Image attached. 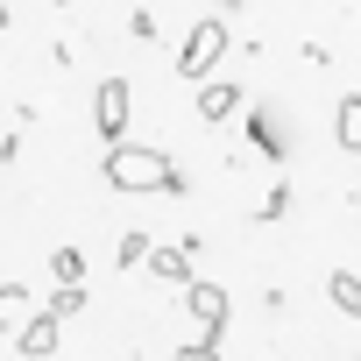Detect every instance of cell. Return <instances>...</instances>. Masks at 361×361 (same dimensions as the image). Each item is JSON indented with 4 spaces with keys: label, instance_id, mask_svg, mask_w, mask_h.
<instances>
[{
    "label": "cell",
    "instance_id": "7c38bea8",
    "mask_svg": "<svg viewBox=\"0 0 361 361\" xmlns=\"http://www.w3.org/2000/svg\"><path fill=\"white\" fill-rule=\"evenodd\" d=\"M43 312H57V319H85V312H92V298H85V283H57V298H50Z\"/></svg>",
    "mask_w": 361,
    "mask_h": 361
},
{
    "label": "cell",
    "instance_id": "52a82bcc",
    "mask_svg": "<svg viewBox=\"0 0 361 361\" xmlns=\"http://www.w3.org/2000/svg\"><path fill=\"white\" fill-rule=\"evenodd\" d=\"M149 276L170 283V290H185L199 269H192V248H149Z\"/></svg>",
    "mask_w": 361,
    "mask_h": 361
},
{
    "label": "cell",
    "instance_id": "277c9868",
    "mask_svg": "<svg viewBox=\"0 0 361 361\" xmlns=\"http://www.w3.org/2000/svg\"><path fill=\"white\" fill-rule=\"evenodd\" d=\"M185 312H192V326H206V333H227V319H234V298H227L220 283L192 276V283H185Z\"/></svg>",
    "mask_w": 361,
    "mask_h": 361
},
{
    "label": "cell",
    "instance_id": "9c48e42d",
    "mask_svg": "<svg viewBox=\"0 0 361 361\" xmlns=\"http://www.w3.org/2000/svg\"><path fill=\"white\" fill-rule=\"evenodd\" d=\"M248 142H255V149H262V156H269V163H283V156H290V149H283V128H276V121H269V114H262V106H255V114H248Z\"/></svg>",
    "mask_w": 361,
    "mask_h": 361
},
{
    "label": "cell",
    "instance_id": "9a60e30c",
    "mask_svg": "<svg viewBox=\"0 0 361 361\" xmlns=\"http://www.w3.org/2000/svg\"><path fill=\"white\" fill-rule=\"evenodd\" d=\"M149 262V241L142 234H121V269H142Z\"/></svg>",
    "mask_w": 361,
    "mask_h": 361
},
{
    "label": "cell",
    "instance_id": "6da1fadb",
    "mask_svg": "<svg viewBox=\"0 0 361 361\" xmlns=\"http://www.w3.org/2000/svg\"><path fill=\"white\" fill-rule=\"evenodd\" d=\"M170 170H177V163H170L163 149H142V142H128V135L106 142V156H99V177H106L114 192H163Z\"/></svg>",
    "mask_w": 361,
    "mask_h": 361
},
{
    "label": "cell",
    "instance_id": "5b68a950",
    "mask_svg": "<svg viewBox=\"0 0 361 361\" xmlns=\"http://www.w3.org/2000/svg\"><path fill=\"white\" fill-rule=\"evenodd\" d=\"M57 326H64L57 312H29V319L15 326V354H22V361H50V354H57Z\"/></svg>",
    "mask_w": 361,
    "mask_h": 361
},
{
    "label": "cell",
    "instance_id": "8fae6325",
    "mask_svg": "<svg viewBox=\"0 0 361 361\" xmlns=\"http://www.w3.org/2000/svg\"><path fill=\"white\" fill-rule=\"evenodd\" d=\"M36 312V298H29V283H0V333H15L22 319Z\"/></svg>",
    "mask_w": 361,
    "mask_h": 361
},
{
    "label": "cell",
    "instance_id": "30bf717a",
    "mask_svg": "<svg viewBox=\"0 0 361 361\" xmlns=\"http://www.w3.org/2000/svg\"><path fill=\"white\" fill-rule=\"evenodd\" d=\"M326 298H333V312L361 319V276H354V269H333V276H326Z\"/></svg>",
    "mask_w": 361,
    "mask_h": 361
},
{
    "label": "cell",
    "instance_id": "7a4b0ae2",
    "mask_svg": "<svg viewBox=\"0 0 361 361\" xmlns=\"http://www.w3.org/2000/svg\"><path fill=\"white\" fill-rule=\"evenodd\" d=\"M220 57H227V22H213V15H206V22H192V29H185V43H177V71H185L192 85H199V78H213V64H220Z\"/></svg>",
    "mask_w": 361,
    "mask_h": 361
},
{
    "label": "cell",
    "instance_id": "2e32d148",
    "mask_svg": "<svg viewBox=\"0 0 361 361\" xmlns=\"http://www.w3.org/2000/svg\"><path fill=\"white\" fill-rule=\"evenodd\" d=\"M128 36H135V43H156V15L135 8V15H128Z\"/></svg>",
    "mask_w": 361,
    "mask_h": 361
},
{
    "label": "cell",
    "instance_id": "ba28073f",
    "mask_svg": "<svg viewBox=\"0 0 361 361\" xmlns=\"http://www.w3.org/2000/svg\"><path fill=\"white\" fill-rule=\"evenodd\" d=\"M333 142H340L347 156H361V92L340 99V114H333Z\"/></svg>",
    "mask_w": 361,
    "mask_h": 361
},
{
    "label": "cell",
    "instance_id": "e0dca14e",
    "mask_svg": "<svg viewBox=\"0 0 361 361\" xmlns=\"http://www.w3.org/2000/svg\"><path fill=\"white\" fill-rule=\"evenodd\" d=\"M283 213H290V185H276V192L262 199V220H283Z\"/></svg>",
    "mask_w": 361,
    "mask_h": 361
},
{
    "label": "cell",
    "instance_id": "d6986e66",
    "mask_svg": "<svg viewBox=\"0 0 361 361\" xmlns=\"http://www.w3.org/2000/svg\"><path fill=\"white\" fill-rule=\"evenodd\" d=\"M50 8H71V0H50Z\"/></svg>",
    "mask_w": 361,
    "mask_h": 361
},
{
    "label": "cell",
    "instance_id": "ac0fdd59",
    "mask_svg": "<svg viewBox=\"0 0 361 361\" xmlns=\"http://www.w3.org/2000/svg\"><path fill=\"white\" fill-rule=\"evenodd\" d=\"M8 22H15V15H8V0H0V29H8Z\"/></svg>",
    "mask_w": 361,
    "mask_h": 361
},
{
    "label": "cell",
    "instance_id": "4fadbf2b",
    "mask_svg": "<svg viewBox=\"0 0 361 361\" xmlns=\"http://www.w3.org/2000/svg\"><path fill=\"white\" fill-rule=\"evenodd\" d=\"M50 276H57V283H85V255H78V248H57V255H50Z\"/></svg>",
    "mask_w": 361,
    "mask_h": 361
},
{
    "label": "cell",
    "instance_id": "8992f818",
    "mask_svg": "<svg viewBox=\"0 0 361 361\" xmlns=\"http://www.w3.org/2000/svg\"><path fill=\"white\" fill-rule=\"evenodd\" d=\"M241 99H248L241 85H227V78H199V99H192V106H199V121H234Z\"/></svg>",
    "mask_w": 361,
    "mask_h": 361
},
{
    "label": "cell",
    "instance_id": "5bb4252c",
    "mask_svg": "<svg viewBox=\"0 0 361 361\" xmlns=\"http://www.w3.org/2000/svg\"><path fill=\"white\" fill-rule=\"evenodd\" d=\"M170 361H220V333H206V340H192V347H177Z\"/></svg>",
    "mask_w": 361,
    "mask_h": 361
},
{
    "label": "cell",
    "instance_id": "3957f363",
    "mask_svg": "<svg viewBox=\"0 0 361 361\" xmlns=\"http://www.w3.org/2000/svg\"><path fill=\"white\" fill-rule=\"evenodd\" d=\"M128 114H135V85L128 78H99V92H92V135L99 142H121L128 135Z\"/></svg>",
    "mask_w": 361,
    "mask_h": 361
}]
</instances>
